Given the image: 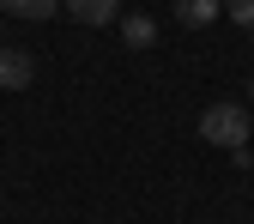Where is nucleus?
<instances>
[{
    "mask_svg": "<svg viewBox=\"0 0 254 224\" xmlns=\"http://www.w3.org/2000/svg\"><path fill=\"white\" fill-rule=\"evenodd\" d=\"M200 140L206 146H224V151H242L248 146V109H236V103H206L200 109Z\"/></svg>",
    "mask_w": 254,
    "mask_h": 224,
    "instance_id": "f257e3e1",
    "label": "nucleus"
},
{
    "mask_svg": "<svg viewBox=\"0 0 254 224\" xmlns=\"http://www.w3.org/2000/svg\"><path fill=\"white\" fill-rule=\"evenodd\" d=\"M12 18H55L61 12V0H0Z\"/></svg>",
    "mask_w": 254,
    "mask_h": 224,
    "instance_id": "423d86ee",
    "label": "nucleus"
},
{
    "mask_svg": "<svg viewBox=\"0 0 254 224\" xmlns=\"http://www.w3.org/2000/svg\"><path fill=\"white\" fill-rule=\"evenodd\" d=\"M218 12H224V0H176V24H188V30H206Z\"/></svg>",
    "mask_w": 254,
    "mask_h": 224,
    "instance_id": "20e7f679",
    "label": "nucleus"
},
{
    "mask_svg": "<svg viewBox=\"0 0 254 224\" xmlns=\"http://www.w3.org/2000/svg\"><path fill=\"white\" fill-rule=\"evenodd\" d=\"M248 97H254V79H248Z\"/></svg>",
    "mask_w": 254,
    "mask_h": 224,
    "instance_id": "6e6552de",
    "label": "nucleus"
},
{
    "mask_svg": "<svg viewBox=\"0 0 254 224\" xmlns=\"http://www.w3.org/2000/svg\"><path fill=\"white\" fill-rule=\"evenodd\" d=\"M61 12H73L79 24H115L121 18V0H61Z\"/></svg>",
    "mask_w": 254,
    "mask_h": 224,
    "instance_id": "7ed1b4c3",
    "label": "nucleus"
},
{
    "mask_svg": "<svg viewBox=\"0 0 254 224\" xmlns=\"http://www.w3.org/2000/svg\"><path fill=\"white\" fill-rule=\"evenodd\" d=\"M224 18H236L242 30H254V0H224Z\"/></svg>",
    "mask_w": 254,
    "mask_h": 224,
    "instance_id": "0eeeda50",
    "label": "nucleus"
},
{
    "mask_svg": "<svg viewBox=\"0 0 254 224\" xmlns=\"http://www.w3.org/2000/svg\"><path fill=\"white\" fill-rule=\"evenodd\" d=\"M37 79V55L30 49H0V91H30Z\"/></svg>",
    "mask_w": 254,
    "mask_h": 224,
    "instance_id": "f03ea898",
    "label": "nucleus"
},
{
    "mask_svg": "<svg viewBox=\"0 0 254 224\" xmlns=\"http://www.w3.org/2000/svg\"><path fill=\"white\" fill-rule=\"evenodd\" d=\"M121 43H127V49H151V43H157V24H151L145 12H127V18H121Z\"/></svg>",
    "mask_w": 254,
    "mask_h": 224,
    "instance_id": "39448f33",
    "label": "nucleus"
}]
</instances>
